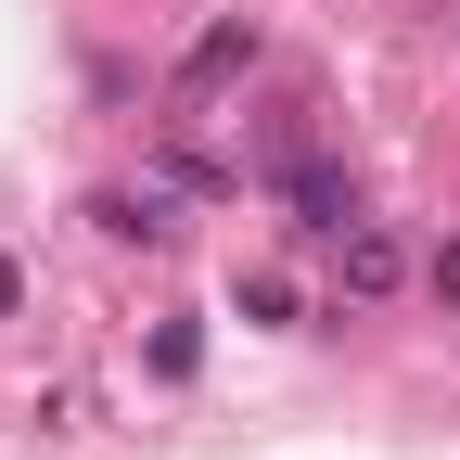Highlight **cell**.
Segmentation results:
<instances>
[{
	"label": "cell",
	"mask_w": 460,
	"mask_h": 460,
	"mask_svg": "<svg viewBox=\"0 0 460 460\" xmlns=\"http://www.w3.org/2000/svg\"><path fill=\"white\" fill-rule=\"evenodd\" d=\"M269 180H281V205H295L307 230H358V192H345V166H320V154H269Z\"/></svg>",
	"instance_id": "1"
},
{
	"label": "cell",
	"mask_w": 460,
	"mask_h": 460,
	"mask_svg": "<svg viewBox=\"0 0 460 460\" xmlns=\"http://www.w3.org/2000/svg\"><path fill=\"white\" fill-rule=\"evenodd\" d=\"M90 217H102V230H115V243H166V230H180V217H166V205H154V192H102V205H90Z\"/></svg>",
	"instance_id": "4"
},
{
	"label": "cell",
	"mask_w": 460,
	"mask_h": 460,
	"mask_svg": "<svg viewBox=\"0 0 460 460\" xmlns=\"http://www.w3.org/2000/svg\"><path fill=\"white\" fill-rule=\"evenodd\" d=\"M243 65H256V26L230 13V26H205V39L180 51V77H166V90H180V115H192V102H217L230 77H243Z\"/></svg>",
	"instance_id": "2"
},
{
	"label": "cell",
	"mask_w": 460,
	"mask_h": 460,
	"mask_svg": "<svg viewBox=\"0 0 460 460\" xmlns=\"http://www.w3.org/2000/svg\"><path fill=\"white\" fill-rule=\"evenodd\" d=\"M396 281H410V243H396V230H371V217H358V230H345V295L371 307V295H396Z\"/></svg>",
	"instance_id": "3"
}]
</instances>
